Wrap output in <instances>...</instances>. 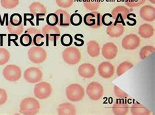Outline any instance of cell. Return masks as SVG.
Instances as JSON below:
<instances>
[{
    "mask_svg": "<svg viewBox=\"0 0 155 115\" xmlns=\"http://www.w3.org/2000/svg\"><path fill=\"white\" fill-rule=\"evenodd\" d=\"M75 39L76 40H77V41H80V42H83L84 43V40H83V39H78L77 37V36L75 35Z\"/></svg>",
    "mask_w": 155,
    "mask_h": 115,
    "instance_id": "cell-44",
    "label": "cell"
},
{
    "mask_svg": "<svg viewBox=\"0 0 155 115\" xmlns=\"http://www.w3.org/2000/svg\"><path fill=\"white\" fill-rule=\"evenodd\" d=\"M129 109V105L128 103L122 100H117L112 107L113 113L117 115H124L128 114Z\"/></svg>",
    "mask_w": 155,
    "mask_h": 115,
    "instance_id": "cell-17",
    "label": "cell"
},
{
    "mask_svg": "<svg viewBox=\"0 0 155 115\" xmlns=\"http://www.w3.org/2000/svg\"><path fill=\"white\" fill-rule=\"evenodd\" d=\"M25 33L29 34L32 38L33 44L38 47L42 46L44 44L45 37L42 33V31H41L35 27H30L27 31H25Z\"/></svg>",
    "mask_w": 155,
    "mask_h": 115,
    "instance_id": "cell-13",
    "label": "cell"
},
{
    "mask_svg": "<svg viewBox=\"0 0 155 115\" xmlns=\"http://www.w3.org/2000/svg\"><path fill=\"white\" fill-rule=\"evenodd\" d=\"M149 2L150 3H152L153 4H154L155 3V0H149Z\"/></svg>",
    "mask_w": 155,
    "mask_h": 115,
    "instance_id": "cell-45",
    "label": "cell"
},
{
    "mask_svg": "<svg viewBox=\"0 0 155 115\" xmlns=\"http://www.w3.org/2000/svg\"><path fill=\"white\" fill-rule=\"evenodd\" d=\"M141 40L135 34H130L122 39V46L126 50H134L137 48L140 45Z\"/></svg>",
    "mask_w": 155,
    "mask_h": 115,
    "instance_id": "cell-12",
    "label": "cell"
},
{
    "mask_svg": "<svg viewBox=\"0 0 155 115\" xmlns=\"http://www.w3.org/2000/svg\"><path fill=\"white\" fill-rule=\"evenodd\" d=\"M47 25L51 26H55L58 25V16L56 15L55 13H50L48 14L47 16Z\"/></svg>",
    "mask_w": 155,
    "mask_h": 115,
    "instance_id": "cell-34",
    "label": "cell"
},
{
    "mask_svg": "<svg viewBox=\"0 0 155 115\" xmlns=\"http://www.w3.org/2000/svg\"><path fill=\"white\" fill-rule=\"evenodd\" d=\"M133 67L134 64L132 63L129 62V61H124V62L122 63L119 65L117 70V73L118 76H120L122 74H124L126 71L133 68Z\"/></svg>",
    "mask_w": 155,
    "mask_h": 115,
    "instance_id": "cell-28",
    "label": "cell"
},
{
    "mask_svg": "<svg viewBox=\"0 0 155 115\" xmlns=\"http://www.w3.org/2000/svg\"><path fill=\"white\" fill-rule=\"evenodd\" d=\"M85 25L92 29H98L102 26L101 14L97 11H91L84 16Z\"/></svg>",
    "mask_w": 155,
    "mask_h": 115,
    "instance_id": "cell-9",
    "label": "cell"
},
{
    "mask_svg": "<svg viewBox=\"0 0 155 115\" xmlns=\"http://www.w3.org/2000/svg\"><path fill=\"white\" fill-rule=\"evenodd\" d=\"M42 33L45 37L47 46H48L49 42H53L54 43V46H56L57 40H58L60 36V30L56 26H51L46 25L43 28Z\"/></svg>",
    "mask_w": 155,
    "mask_h": 115,
    "instance_id": "cell-4",
    "label": "cell"
},
{
    "mask_svg": "<svg viewBox=\"0 0 155 115\" xmlns=\"http://www.w3.org/2000/svg\"><path fill=\"white\" fill-rule=\"evenodd\" d=\"M96 68L92 64L84 63L80 65L78 68V73L80 76L85 79H89L96 74Z\"/></svg>",
    "mask_w": 155,
    "mask_h": 115,
    "instance_id": "cell-16",
    "label": "cell"
},
{
    "mask_svg": "<svg viewBox=\"0 0 155 115\" xmlns=\"http://www.w3.org/2000/svg\"><path fill=\"white\" fill-rule=\"evenodd\" d=\"M39 109V103L34 98H26L20 103V113L23 114L34 115L38 113Z\"/></svg>",
    "mask_w": 155,
    "mask_h": 115,
    "instance_id": "cell-1",
    "label": "cell"
},
{
    "mask_svg": "<svg viewBox=\"0 0 155 115\" xmlns=\"http://www.w3.org/2000/svg\"><path fill=\"white\" fill-rule=\"evenodd\" d=\"M18 39V35H16V34H9L8 35V40H9V42H11V41H16Z\"/></svg>",
    "mask_w": 155,
    "mask_h": 115,
    "instance_id": "cell-43",
    "label": "cell"
},
{
    "mask_svg": "<svg viewBox=\"0 0 155 115\" xmlns=\"http://www.w3.org/2000/svg\"><path fill=\"white\" fill-rule=\"evenodd\" d=\"M124 31V26L122 23H113L107 28V35L112 38H118L123 34Z\"/></svg>",
    "mask_w": 155,
    "mask_h": 115,
    "instance_id": "cell-19",
    "label": "cell"
},
{
    "mask_svg": "<svg viewBox=\"0 0 155 115\" xmlns=\"http://www.w3.org/2000/svg\"><path fill=\"white\" fill-rule=\"evenodd\" d=\"M29 59L35 64L43 63L47 57V53L43 48L41 47H32L28 52Z\"/></svg>",
    "mask_w": 155,
    "mask_h": 115,
    "instance_id": "cell-5",
    "label": "cell"
},
{
    "mask_svg": "<svg viewBox=\"0 0 155 115\" xmlns=\"http://www.w3.org/2000/svg\"><path fill=\"white\" fill-rule=\"evenodd\" d=\"M10 59V53L5 48H0V65L6 64Z\"/></svg>",
    "mask_w": 155,
    "mask_h": 115,
    "instance_id": "cell-30",
    "label": "cell"
},
{
    "mask_svg": "<svg viewBox=\"0 0 155 115\" xmlns=\"http://www.w3.org/2000/svg\"><path fill=\"white\" fill-rule=\"evenodd\" d=\"M141 18L145 21L153 22L155 19V9L151 5H145L140 12Z\"/></svg>",
    "mask_w": 155,
    "mask_h": 115,
    "instance_id": "cell-18",
    "label": "cell"
},
{
    "mask_svg": "<svg viewBox=\"0 0 155 115\" xmlns=\"http://www.w3.org/2000/svg\"><path fill=\"white\" fill-rule=\"evenodd\" d=\"M62 57L65 63L69 65H75L80 61L81 53L77 48L69 46L62 52Z\"/></svg>",
    "mask_w": 155,
    "mask_h": 115,
    "instance_id": "cell-3",
    "label": "cell"
},
{
    "mask_svg": "<svg viewBox=\"0 0 155 115\" xmlns=\"http://www.w3.org/2000/svg\"><path fill=\"white\" fill-rule=\"evenodd\" d=\"M3 75L7 81L11 82L17 81L21 78V69L15 64L7 65L3 69Z\"/></svg>",
    "mask_w": 155,
    "mask_h": 115,
    "instance_id": "cell-7",
    "label": "cell"
},
{
    "mask_svg": "<svg viewBox=\"0 0 155 115\" xmlns=\"http://www.w3.org/2000/svg\"><path fill=\"white\" fill-rule=\"evenodd\" d=\"M100 0H83V5L87 10L95 11L100 7Z\"/></svg>",
    "mask_w": 155,
    "mask_h": 115,
    "instance_id": "cell-26",
    "label": "cell"
},
{
    "mask_svg": "<svg viewBox=\"0 0 155 115\" xmlns=\"http://www.w3.org/2000/svg\"><path fill=\"white\" fill-rule=\"evenodd\" d=\"M7 100V94L5 90L0 89V105L5 104Z\"/></svg>",
    "mask_w": 155,
    "mask_h": 115,
    "instance_id": "cell-41",
    "label": "cell"
},
{
    "mask_svg": "<svg viewBox=\"0 0 155 115\" xmlns=\"http://www.w3.org/2000/svg\"><path fill=\"white\" fill-rule=\"evenodd\" d=\"M111 18H112V15L109 13H106L103 16H101V22H102V24H104L106 26L111 25L113 22L111 21Z\"/></svg>",
    "mask_w": 155,
    "mask_h": 115,
    "instance_id": "cell-40",
    "label": "cell"
},
{
    "mask_svg": "<svg viewBox=\"0 0 155 115\" xmlns=\"http://www.w3.org/2000/svg\"><path fill=\"white\" fill-rule=\"evenodd\" d=\"M131 113L134 115H149L150 111L139 102L134 103L131 107Z\"/></svg>",
    "mask_w": 155,
    "mask_h": 115,
    "instance_id": "cell-25",
    "label": "cell"
},
{
    "mask_svg": "<svg viewBox=\"0 0 155 115\" xmlns=\"http://www.w3.org/2000/svg\"><path fill=\"white\" fill-rule=\"evenodd\" d=\"M87 94L92 100H100L104 95V88L98 82L92 81L87 86Z\"/></svg>",
    "mask_w": 155,
    "mask_h": 115,
    "instance_id": "cell-6",
    "label": "cell"
},
{
    "mask_svg": "<svg viewBox=\"0 0 155 115\" xmlns=\"http://www.w3.org/2000/svg\"><path fill=\"white\" fill-rule=\"evenodd\" d=\"M83 22V18L79 13H74L70 16V23L73 26H79Z\"/></svg>",
    "mask_w": 155,
    "mask_h": 115,
    "instance_id": "cell-33",
    "label": "cell"
},
{
    "mask_svg": "<svg viewBox=\"0 0 155 115\" xmlns=\"http://www.w3.org/2000/svg\"><path fill=\"white\" fill-rule=\"evenodd\" d=\"M87 52L91 57H96L100 54L99 44L95 40H91L87 43Z\"/></svg>",
    "mask_w": 155,
    "mask_h": 115,
    "instance_id": "cell-24",
    "label": "cell"
},
{
    "mask_svg": "<svg viewBox=\"0 0 155 115\" xmlns=\"http://www.w3.org/2000/svg\"><path fill=\"white\" fill-rule=\"evenodd\" d=\"M66 94L68 99L73 102L82 100L85 94L84 88L81 85L77 83L69 85L66 88Z\"/></svg>",
    "mask_w": 155,
    "mask_h": 115,
    "instance_id": "cell-2",
    "label": "cell"
},
{
    "mask_svg": "<svg viewBox=\"0 0 155 115\" xmlns=\"http://www.w3.org/2000/svg\"><path fill=\"white\" fill-rule=\"evenodd\" d=\"M19 0H1V4L6 9H11L18 5Z\"/></svg>",
    "mask_w": 155,
    "mask_h": 115,
    "instance_id": "cell-32",
    "label": "cell"
},
{
    "mask_svg": "<svg viewBox=\"0 0 155 115\" xmlns=\"http://www.w3.org/2000/svg\"><path fill=\"white\" fill-rule=\"evenodd\" d=\"M101 53L105 59L109 60L113 59L117 56L118 53L117 46L113 42L106 43L101 49Z\"/></svg>",
    "mask_w": 155,
    "mask_h": 115,
    "instance_id": "cell-15",
    "label": "cell"
},
{
    "mask_svg": "<svg viewBox=\"0 0 155 115\" xmlns=\"http://www.w3.org/2000/svg\"><path fill=\"white\" fill-rule=\"evenodd\" d=\"M58 113L60 115H75L77 113V110L74 105L70 103H64L59 105Z\"/></svg>",
    "mask_w": 155,
    "mask_h": 115,
    "instance_id": "cell-20",
    "label": "cell"
},
{
    "mask_svg": "<svg viewBox=\"0 0 155 115\" xmlns=\"http://www.w3.org/2000/svg\"><path fill=\"white\" fill-rule=\"evenodd\" d=\"M7 30L9 33L20 35L24 31V26L22 24H20V26H13L9 22L7 23Z\"/></svg>",
    "mask_w": 155,
    "mask_h": 115,
    "instance_id": "cell-29",
    "label": "cell"
},
{
    "mask_svg": "<svg viewBox=\"0 0 155 115\" xmlns=\"http://www.w3.org/2000/svg\"><path fill=\"white\" fill-rule=\"evenodd\" d=\"M58 16V25L62 27H68L70 25V15L68 13L62 9L56 10L54 13Z\"/></svg>",
    "mask_w": 155,
    "mask_h": 115,
    "instance_id": "cell-22",
    "label": "cell"
},
{
    "mask_svg": "<svg viewBox=\"0 0 155 115\" xmlns=\"http://www.w3.org/2000/svg\"><path fill=\"white\" fill-rule=\"evenodd\" d=\"M30 11L31 14L35 15L37 20L40 16H45L47 13V8L39 2H34L30 5Z\"/></svg>",
    "mask_w": 155,
    "mask_h": 115,
    "instance_id": "cell-21",
    "label": "cell"
},
{
    "mask_svg": "<svg viewBox=\"0 0 155 115\" xmlns=\"http://www.w3.org/2000/svg\"><path fill=\"white\" fill-rule=\"evenodd\" d=\"M139 35L144 39H149L154 35V27L149 23H143L139 27Z\"/></svg>",
    "mask_w": 155,
    "mask_h": 115,
    "instance_id": "cell-23",
    "label": "cell"
},
{
    "mask_svg": "<svg viewBox=\"0 0 155 115\" xmlns=\"http://www.w3.org/2000/svg\"><path fill=\"white\" fill-rule=\"evenodd\" d=\"M56 3L59 7L66 9L73 5V0H56Z\"/></svg>",
    "mask_w": 155,
    "mask_h": 115,
    "instance_id": "cell-38",
    "label": "cell"
},
{
    "mask_svg": "<svg viewBox=\"0 0 155 115\" xmlns=\"http://www.w3.org/2000/svg\"><path fill=\"white\" fill-rule=\"evenodd\" d=\"M73 36L69 34H64L60 39V42L64 46L69 47L73 44Z\"/></svg>",
    "mask_w": 155,
    "mask_h": 115,
    "instance_id": "cell-35",
    "label": "cell"
},
{
    "mask_svg": "<svg viewBox=\"0 0 155 115\" xmlns=\"http://www.w3.org/2000/svg\"><path fill=\"white\" fill-rule=\"evenodd\" d=\"M155 48L153 46H145L143 47L140 51V57L141 59H145L147 58L150 55L154 53Z\"/></svg>",
    "mask_w": 155,
    "mask_h": 115,
    "instance_id": "cell-27",
    "label": "cell"
},
{
    "mask_svg": "<svg viewBox=\"0 0 155 115\" xmlns=\"http://www.w3.org/2000/svg\"><path fill=\"white\" fill-rule=\"evenodd\" d=\"M114 93H115V95L118 97L119 98H121V99H124L128 97V94H126L123 90H122L120 89H119L117 86L115 85L114 86Z\"/></svg>",
    "mask_w": 155,
    "mask_h": 115,
    "instance_id": "cell-39",
    "label": "cell"
},
{
    "mask_svg": "<svg viewBox=\"0 0 155 115\" xmlns=\"http://www.w3.org/2000/svg\"><path fill=\"white\" fill-rule=\"evenodd\" d=\"M52 87L47 82L37 83L34 87V95L40 100H45L52 94Z\"/></svg>",
    "mask_w": 155,
    "mask_h": 115,
    "instance_id": "cell-8",
    "label": "cell"
},
{
    "mask_svg": "<svg viewBox=\"0 0 155 115\" xmlns=\"http://www.w3.org/2000/svg\"><path fill=\"white\" fill-rule=\"evenodd\" d=\"M24 21H25V23H24V25H26V22L27 21H30V22H31V21L34 18V15L33 14H24Z\"/></svg>",
    "mask_w": 155,
    "mask_h": 115,
    "instance_id": "cell-42",
    "label": "cell"
},
{
    "mask_svg": "<svg viewBox=\"0 0 155 115\" xmlns=\"http://www.w3.org/2000/svg\"><path fill=\"white\" fill-rule=\"evenodd\" d=\"M20 43L24 47L30 46V45L33 44L31 36L28 33L22 34L20 38Z\"/></svg>",
    "mask_w": 155,
    "mask_h": 115,
    "instance_id": "cell-31",
    "label": "cell"
},
{
    "mask_svg": "<svg viewBox=\"0 0 155 115\" xmlns=\"http://www.w3.org/2000/svg\"><path fill=\"white\" fill-rule=\"evenodd\" d=\"M25 80L30 83H37L43 78V73L40 69L36 67H31L26 69L24 73Z\"/></svg>",
    "mask_w": 155,
    "mask_h": 115,
    "instance_id": "cell-11",
    "label": "cell"
},
{
    "mask_svg": "<svg viewBox=\"0 0 155 115\" xmlns=\"http://www.w3.org/2000/svg\"><path fill=\"white\" fill-rule=\"evenodd\" d=\"M9 22L13 26H20L22 23V16L18 13H14L11 16Z\"/></svg>",
    "mask_w": 155,
    "mask_h": 115,
    "instance_id": "cell-36",
    "label": "cell"
},
{
    "mask_svg": "<svg viewBox=\"0 0 155 115\" xmlns=\"http://www.w3.org/2000/svg\"><path fill=\"white\" fill-rule=\"evenodd\" d=\"M145 2L146 0H125V3L126 5L133 8L141 6Z\"/></svg>",
    "mask_w": 155,
    "mask_h": 115,
    "instance_id": "cell-37",
    "label": "cell"
},
{
    "mask_svg": "<svg viewBox=\"0 0 155 115\" xmlns=\"http://www.w3.org/2000/svg\"><path fill=\"white\" fill-rule=\"evenodd\" d=\"M115 72V68L113 65L109 62H102L98 67L99 75L104 78L109 79L111 78Z\"/></svg>",
    "mask_w": 155,
    "mask_h": 115,
    "instance_id": "cell-14",
    "label": "cell"
},
{
    "mask_svg": "<svg viewBox=\"0 0 155 115\" xmlns=\"http://www.w3.org/2000/svg\"><path fill=\"white\" fill-rule=\"evenodd\" d=\"M130 9L124 6H117L112 10L111 15L115 23H122L125 25V20L130 13Z\"/></svg>",
    "mask_w": 155,
    "mask_h": 115,
    "instance_id": "cell-10",
    "label": "cell"
}]
</instances>
